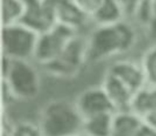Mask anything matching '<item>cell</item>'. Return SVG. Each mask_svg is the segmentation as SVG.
Returning <instances> with one entry per match:
<instances>
[{
    "instance_id": "6da1fadb",
    "label": "cell",
    "mask_w": 156,
    "mask_h": 136,
    "mask_svg": "<svg viewBox=\"0 0 156 136\" xmlns=\"http://www.w3.org/2000/svg\"><path fill=\"white\" fill-rule=\"evenodd\" d=\"M137 41L135 28L125 20L96 25L87 37L88 62L98 63L129 52Z\"/></svg>"
},
{
    "instance_id": "7a4b0ae2",
    "label": "cell",
    "mask_w": 156,
    "mask_h": 136,
    "mask_svg": "<svg viewBox=\"0 0 156 136\" xmlns=\"http://www.w3.org/2000/svg\"><path fill=\"white\" fill-rule=\"evenodd\" d=\"M3 89L10 99L28 101L40 93L41 79L29 60L13 59L3 56Z\"/></svg>"
},
{
    "instance_id": "3957f363",
    "label": "cell",
    "mask_w": 156,
    "mask_h": 136,
    "mask_svg": "<svg viewBox=\"0 0 156 136\" xmlns=\"http://www.w3.org/2000/svg\"><path fill=\"white\" fill-rule=\"evenodd\" d=\"M83 123L74 103L57 99L42 108L39 126L43 136H70L82 132Z\"/></svg>"
},
{
    "instance_id": "277c9868",
    "label": "cell",
    "mask_w": 156,
    "mask_h": 136,
    "mask_svg": "<svg viewBox=\"0 0 156 136\" xmlns=\"http://www.w3.org/2000/svg\"><path fill=\"white\" fill-rule=\"evenodd\" d=\"M40 33L23 23L3 25V56L13 59H34Z\"/></svg>"
},
{
    "instance_id": "5b68a950",
    "label": "cell",
    "mask_w": 156,
    "mask_h": 136,
    "mask_svg": "<svg viewBox=\"0 0 156 136\" xmlns=\"http://www.w3.org/2000/svg\"><path fill=\"white\" fill-rule=\"evenodd\" d=\"M86 63L87 38L77 34L68 42L58 57L43 67L54 77L70 79L80 72Z\"/></svg>"
},
{
    "instance_id": "8992f818",
    "label": "cell",
    "mask_w": 156,
    "mask_h": 136,
    "mask_svg": "<svg viewBox=\"0 0 156 136\" xmlns=\"http://www.w3.org/2000/svg\"><path fill=\"white\" fill-rule=\"evenodd\" d=\"M78 31L61 24H55L40 34L34 59L45 66L57 58Z\"/></svg>"
},
{
    "instance_id": "52a82bcc",
    "label": "cell",
    "mask_w": 156,
    "mask_h": 136,
    "mask_svg": "<svg viewBox=\"0 0 156 136\" xmlns=\"http://www.w3.org/2000/svg\"><path fill=\"white\" fill-rule=\"evenodd\" d=\"M74 104L83 120L101 114L116 113L115 106L101 85L83 90L77 97Z\"/></svg>"
},
{
    "instance_id": "ba28073f",
    "label": "cell",
    "mask_w": 156,
    "mask_h": 136,
    "mask_svg": "<svg viewBox=\"0 0 156 136\" xmlns=\"http://www.w3.org/2000/svg\"><path fill=\"white\" fill-rule=\"evenodd\" d=\"M54 23L79 31L90 19L81 11L74 0H44Z\"/></svg>"
},
{
    "instance_id": "9c48e42d",
    "label": "cell",
    "mask_w": 156,
    "mask_h": 136,
    "mask_svg": "<svg viewBox=\"0 0 156 136\" xmlns=\"http://www.w3.org/2000/svg\"><path fill=\"white\" fill-rule=\"evenodd\" d=\"M106 71L124 83L135 94L147 85L140 63L129 59H118L112 63Z\"/></svg>"
},
{
    "instance_id": "30bf717a",
    "label": "cell",
    "mask_w": 156,
    "mask_h": 136,
    "mask_svg": "<svg viewBox=\"0 0 156 136\" xmlns=\"http://www.w3.org/2000/svg\"><path fill=\"white\" fill-rule=\"evenodd\" d=\"M101 86L115 106L116 112L131 110L135 94L124 83L106 71Z\"/></svg>"
},
{
    "instance_id": "8fae6325",
    "label": "cell",
    "mask_w": 156,
    "mask_h": 136,
    "mask_svg": "<svg viewBox=\"0 0 156 136\" xmlns=\"http://www.w3.org/2000/svg\"><path fill=\"white\" fill-rule=\"evenodd\" d=\"M25 12L23 23L41 34L55 23L51 16L44 0H25Z\"/></svg>"
},
{
    "instance_id": "7c38bea8",
    "label": "cell",
    "mask_w": 156,
    "mask_h": 136,
    "mask_svg": "<svg viewBox=\"0 0 156 136\" xmlns=\"http://www.w3.org/2000/svg\"><path fill=\"white\" fill-rule=\"evenodd\" d=\"M144 121L132 110L116 112L113 115L110 136H135Z\"/></svg>"
},
{
    "instance_id": "4fadbf2b",
    "label": "cell",
    "mask_w": 156,
    "mask_h": 136,
    "mask_svg": "<svg viewBox=\"0 0 156 136\" xmlns=\"http://www.w3.org/2000/svg\"><path fill=\"white\" fill-rule=\"evenodd\" d=\"M131 110L142 118L156 112V87L146 85L134 97Z\"/></svg>"
},
{
    "instance_id": "5bb4252c",
    "label": "cell",
    "mask_w": 156,
    "mask_h": 136,
    "mask_svg": "<svg viewBox=\"0 0 156 136\" xmlns=\"http://www.w3.org/2000/svg\"><path fill=\"white\" fill-rule=\"evenodd\" d=\"M124 19V13L115 0H103L101 7L91 17L96 25H112Z\"/></svg>"
},
{
    "instance_id": "9a60e30c",
    "label": "cell",
    "mask_w": 156,
    "mask_h": 136,
    "mask_svg": "<svg viewBox=\"0 0 156 136\" xmlns=\"http://www.w3.org/2000/svg\"><path fill=\"white\" fill-rule=\"evenodd\" d=\"M115 113L101 114L86 119L83 132L88 136H110Z\"/></svg>"
},
{
    "instance_id": "2e32d148",
    "label": "cell",
    "mask_w": 156,
    "mask_h": 136,
    "mask_svg": "<svg viewBox=\"0 0 156 136\" xmlns=\"http://www.w3.org/2000/svg\"><path fill=\"white\" fill-rule=\"evenodd\" d=\"M142 8L137 19L144 27L149 38L156 43V0L147 2Z\"/></svg>"
},
{
    "instance_id": "e0dca14e",
    "label": "cell",
    "mask_w": 156,
    "mask_h": 136,
    "mask_svg": "<svg viewBox=\"0 0 156 136\" xmlns=\"http://www.w3.org/2000/svg\"><path fill=\"white\" fill-rule=\"evenodd\" d=\"M25 12V0H2L3 25L20 23Z\"/></svg>"
},
{
    "instance_id": "ac0fdd59",
    "label": "cell",
    "mask_w": 156,
    "mask_h": 136,
    "mask_svg": "<svg viewBox=\"0 0 156 136\" xmlns=\"http://www.w3.org/2000/svg\"><path fill=\"white\" fill-rule=\"evenodd\" d=\"M140 64L147 85L156 87V43L144 52Z\"/></svg>"
},
{
    "instance_id": "d6986e66",
    "label": "cell",
    "mask_w": 156,
    "mask_h": 136,
    "mask_svg": "<svg viewBox=\"0 0 156 136\" xmlns=\"http://www.w3.org/2000/svg\"><path fill=\"white\" fill-rule=\"evenodd\" d=\"M9 136H43L40 126L30 121L16 123L11 128Z\"/></svg>"
},
{
    "instance_id": "ffe728a7",
    "label": "cell",
    "mask_w": 156,
    "mask_h": 136,
    "mask_svg": "<svg viewBox=\"0 0 156 136\" xmlns=\"http://www.w3.org/2000/svg\"><path fill=\"white\" fill-rule=\"evenodd\" d=\"M121 8L125 18L135 17L143 0H115Z\"/></svg>"
},
{
    "instance_id": "44dd1931",
    "label": "cell",
    "mask_w": 156,
    "mask_h": 136,
    "mask_svg": "<svg viewBox=\"0 0 156 136\" xmlns=\"http://www.w3.org/2000/svg\"><path fill=\"white\" fill-rule=\"evenodd\" d=\"M74 2L81 11L91 19L102 5L103 0H74Z\"/></svg>"
},
{
    "instance_id": "7402d4cb",
    "label": "cell",
    "mask_w": 156,
    "mask_h": 136,
    "mask_svg": "<svg viewBox=\"0 0 156 136\" xmlns=\"http://www.w3.org/2000/svg\"><path fill=\"white\" fill-rule=\"evenodd\" d=\"M135 136H156V128L150 123L144 121Z\"/></svg>"
},
{
    "instance_id": "603a6c76",
    "label": "cell",
    "mask_w": 156,
    "mask_h": 136,
    "mask_svg": "<svg viewBox=\"0 0 156 136\" xmlns=\"http://www.w3.org/2000/svg\"><path fill=\"white\" fill-rule=\"evenodd\" d=\"M70 136H88V135H86L83 132H80V133L75 134V135H70Z\"/></svg>"
},
{
    "instance_id": "cb8c5ba5",
    "label": "cell",
    "mask_w": 156,
    "mask_h": 136,
    "mask_svg": "<svg viewBox=\"0 0 156 136\" xmlns=\"http://www.w3.org/2000/svg\"><path fill=\"white\" fill-rule=\"evenodd\" d=\"M144 1H150V0H144Z\"/></svg>"
}]
</instances>
